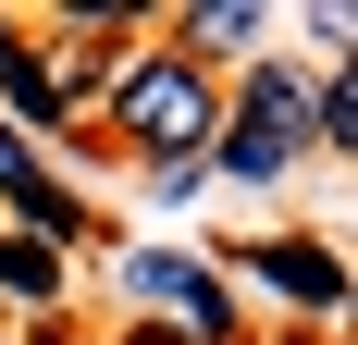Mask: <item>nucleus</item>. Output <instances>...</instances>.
Instances as JSON below:
<instances>
[{
	"label": "nucleus",
	"instance_id": "39448f33",
	"mask_svg": "<svg viewBox=\"0 0 358 345\" xmlns=\"http://www.w3.org/2000/svg\"><path fill=\"white\" fill-rule=\"evenodd\" d=\"M161 50H185L198 74H235L248 50H272V13H248V0H185L173 25H161Z\"/></svg>",
	"mask_w": 358,
	"mask_h": 345
},
{
	"label": "nucleus",
	"instance_id": "423d86ee",
	"mask_svg": "<svg viewBox=\"0 0 358 345\" xmlns=\"http://www.w3.org/2000/svg\"><path fill=\"white\" fill-rule=\"evenodd\" d=\"M0 309L13 321H62L74 309V259L50 235H13V222H0Z\"/></svg>",
	"mask_w": 358,
	"mask_h": 345
},
{
	"label": "nucleus",
	"instance_id": "6e6552de",
	"mask_svg": "<svg viewBox=\"0 0 358 345\" xmlns=\"http://www.w3.org/2000/svg\"><path fill=\"white\" fill-rule=\"evenodd\" d=\"M13 50H25V13H0V62H13Z\"/></svg>",
	"mask_w": 358,
	"mask_h": 345
},
{
	"label": "nucleus",
	"instance_id": "9d476101",
	"mask_svg": "<svg viewBox=\"0 0 358 345\" xmlns=\"http://www.w3.org/2000/svg\"><path fill=\"white\" fill-rule=\"evenodd\" d=\"M0 345H13V333H0Z\"/></svg>",
	"mask_w": 358,
	"mask_h": 345
},
{
	"label": "nucleus",
	"instance_id": "7ed1b4c3",
	"mask_svg": "<svg viewBox=\"0 0 358 345\" xmlns=\"http://www.w3.org/2000/svg\"><path fill=\"white\" fill-rule=\"evenodd\" d=\"M222 272V296H272V309H296V333H334L346 321V259H334V235H222L198 247Z\"/></svg>",
	"mask_w": 358,
	"mask_h": 345
},
{
	"label": "nucleus",
	"instance_id": "1a4fd4ad",
	"mask_svg": "<svg viewBox=\"0 0 358 345\" xmlns=\"http://www.w3.org/2000/svg\"><path fill=\"white\" fill-rule=\"evenodd\" d=\"M248 345H334V333H248Z\"/></svg>",
	"mask_w": 358,
	"mask_h": 345
},
{
	"label": "nucleus",
	"instance_id": "f257e3e1",
	"mask_svg": "<svg viewBox=\"0 0 358 345\" xmlns=\"http://www.w3.org/2000/svg\"><path fill=\"white\" fill-rule=\"evenodd\" d=\"M210 124H222V74H198L185 50H161V25L99 74L87 99V148H124V161H210Z\"/></svg>",
	"mask_w": 358,
	"mask_h": 345
},
{
	"label": "nucleus",
	"instance_id": "0eeeda50",
	"mask_svg": "<svg viewBox=\"0 0 358 345\" xmlns=\"http://www.w3.org/2000/svg\"><path fill=\"white\" fill-rule=\"evenodd\" d=\"M136 185H148V198H161V210H185V198H198V185H210V161H148Z\"/></svg>",
	"mask_w": 358,
	"mask_h": 345
},
{
	"label": "nucleus",
	"instance_id": "f03ea898",
	"mask_svg": "<svg viewBox=\"0 0 358 345\" xmlns=\"http://www.w3.org/2000/svg\"><path fill=\"white\" fill-rule=\"evenodd\" d=\"M309 74L322 62H235L222 74V124H210V172L222 185H285L309 172Z\"/></svg>",
	"mask_w": 358,
	"mask_h": 345
},
{
	"label": "nucleus",
	"instance_id": "20e7f679",
	"mask_svg": "<svg viewBox=\"0 0 358 345\" xmlns=\"http://www.w3.org/2000/svg\"><path fill=\"white\" fill-rule=\"evenodd\" d=\"M124 296H136V321H161L173 345H248V321H235V296H222V272L198 259V247H136L124 259Z\"/></svg>",
	"mask_w": 358,
	"mask_h": 345
}]
</instances>
